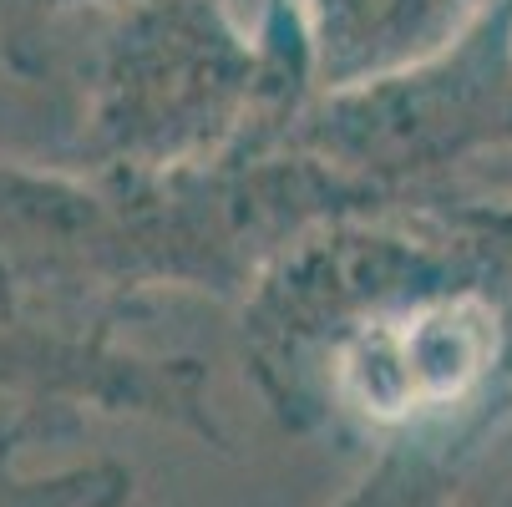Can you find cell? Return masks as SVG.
<instances>
[{
  "mask_svg": "<svg viewBox=\"0 0 512 507\" xmlns=\"http://www.w3.org/2000/svg\"><path fill=\"white\" fill-rule=\"evenodd\" d=\"M239 355L295 437L467 472L512 426V183L310 229L239 300Z\"/></svg>",
  "mask_w": 512,
  "mask_h": 507,
  "instance_id": "cell-1",
  "label": "cell"
},
{
  "mask_svg": "<svg viewBox=\"0 0 512 507\" xmlns=\"http://www.w3.org/2000/svg\"><path fill=\"white\" fill-rule=\"evenodd\" d=\"M97 6H122V0H0V56H11L31 36H41L51 21L71 11H97Z\"/></svg>",
  "mask_w": 512,
  "mask_h": 507,
  "instance_id": "cell-8",
  "label": "cell"
},
{
  "mask_svg": "<svg viewBox=\"0 0 512 507\" xmlns=\"http://www.w3.org/2000/svg\"><path fill=\"white\" fill-rule=\"evenodd\" d=\"M330 507H462V467L421 452L376 457Z\"/></svg>",
  "mask_w": 512,
  "mask_h": 507,
  "instance_id": "cell-7",
  "label": "cell"
},
{
  "mask_svg": "<svg viewBox=\"0 0 512 507\" xmlns=\"http://www.w3.org/2000/svg\"><path fill=\"white\" fill-rule=\"evenodd\" d=\"M492 0H254L279 92L310 107L442 56Z\"/></svg>",
  "mask_w": 512,
  "mask_h": 507,
  "instance_id": "cell-5",
  "label": "cell"
},
{
  "mask_svg": "<svg viewBox=\"0 0 512 507\" xmlns=\"http://www.w3.org/2000/svg\"><path fill=\"white\" fill-rule=\"evenodd\" d=\"M284 142L376 198H416L512 173V0L492 6L401 77L315 97Z\"/></svg>",
  "mask_w": 512,
  "mask_h": 507,
  "instance_id": "cell-3",
  "label": "cell"
},
{
  "mask_svg": "<svg viewBox=\"0 0 512 507\" xmlns=\"http://www.w3.org/2000/svg\"><path fill=\"white\" fill-rule=\"evenodd\" d=\"M41 442V431L0 421V507H132V472L112 457L71 462L51 472H26L21 452Z\"/></svg>",
  "mask_w": 512,
  "mask_h": 507,
  "instance_id": "cell-6",
  "label": "cell"
},
{
  "mask_svg": "<svg viewBox=\"0 0 512 507\" xmlns=\"http://www.w3.org/2000/svg\"><path fill=\"white\" fill-rule=\"evenodd\" d=\"M21 77L66 71L77 97V163L183 173L279 142L295 107L239 0H122L71 11L6 56Z\"/></svg>",
  "mask_w": 512,
  "mask_h": 507,
  "instance_id": "cell-2",
  "label": "cell"
},
{
  "mask_svg": "<svg viewBox=\"0 0 512 507\" xmlns=\"http://www.w3.org/2000/svg\"><path fill=\"white\" fill-rule=\"evenodd\" d=\"M87 416H132L229 452L198 355H158L122 325L87 320L31 289L0 259V421L71 437Z\"/></svg>",
  "mask_w": 512,
  "mask_h": 507,
  "instance_id": "cell-4",
  "label": "cell"
}]
</instances>
